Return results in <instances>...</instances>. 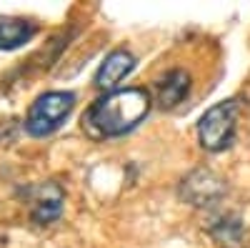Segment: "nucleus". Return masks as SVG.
<instances>
[{
	"instance_id": "1",
	"label": "nucleus",
	"mask_w": 250,
	"mask_h": 248,
	"mask_svg": "<svg viewBox=\"0 0 250 248\" xmlns=\"http://www.w3.org/2000/svg\"><path fill=\"white\" fill-rule=\"evenodd\" d=\"M150 103L153 98L145 88H118L93 103L83 118V126L98 138L125 135L150 113Z\"/></svg>"
},
{
	"instance_id": "2",
	"label": "nucleus",
	"mask_w": 250,
	"mask_h": 248,
	"mask_svg": "<svg viewBox=\"0 0 250 248\" xmlns=\"http://www.w3.org/2000/svg\"><path fill=\"white\" fill-rule=\"evenodd\" d=\"M75 108V93L70 90H48L33 100L25 115V131L35 138L55 133Z\"/></svg>"
},
{
	"instance_id": "3",
	"label": "nucleus",
	"mask_w": 250,
	"mask_h": 248,
	"mask_svg": "<svg viewBox=\"0 0 250 248\" xmlns=\"http://www.w3.org/2000/svg\"><path fill=\"white\" fill-rule=\"evenodd\" d=\"M238 123V100H220L210 106L198 120V140L205 151L220 153L233 143Z\"/></svg>"
},
{
	"instance_id": "4",
	"label": "nucleus",
	"mask_w": 250,
	"mask_h": 248,
	"mask_svg": "<svg viewBox=\"0 0 250 248\" xmlns=\"http://www.w3.org/2000/svg\"><path fill=\"white\" fill-rule=\"evenodd\" d=\"M30 216L35 223L45 225V223H53L60 218L62 213V203H65V191L60 188V183L55 180H48V183H40L30 191Z\"/></svg>"
},
{
	"instance_id": "5",
	"label": "nucleus",
	"mask_w": 250,
	"mask_h": 248,
	"mask_svg": "<svg viewBox=\"0 0 250 248\" xmlns=\"http://www.w3.org/2000/svg\"><path fill=\"white\" fill-rule=\"evenodd\" d=\"M135 55L125 48H118L113 53L105 55V60L100 63L98 73H95V88L105 90V93H113L118 90V86L128 78L133 70H135Z\"/></svg>"
},
{
	"instance_id": "6",
	"label": "nucleus",
	"mask_w": 250,
	"mask_h": 248,
	"mask_svg": "<svg viewBox=\"0 0 250 248\" xmlns=\"http://www.w3.org/2000/svg\"><path fill=\"white\" fill-rule=\"evenodd\" d=\"M38 33V25L25 18L0 15V50H15L33 40Z\"/></svg>"
},
{
	"instance_id": "7",
	"label": "nucleus",
	"mask_w": 250,
	"mask_h": 248,
	"mask_svg": "<svg viewBox=\"0 0 250 248\" xmlns=\"http://www.w3.org/2000/svg\"><path fill=\"white\" fill-rule=\"evenodd\" d=\"M188 88H190V75H188L185 70H180V68L168 70L155 83L158 103L163 108H175L178 103L188 95Z\"/></svg>"
}]
</instances>
